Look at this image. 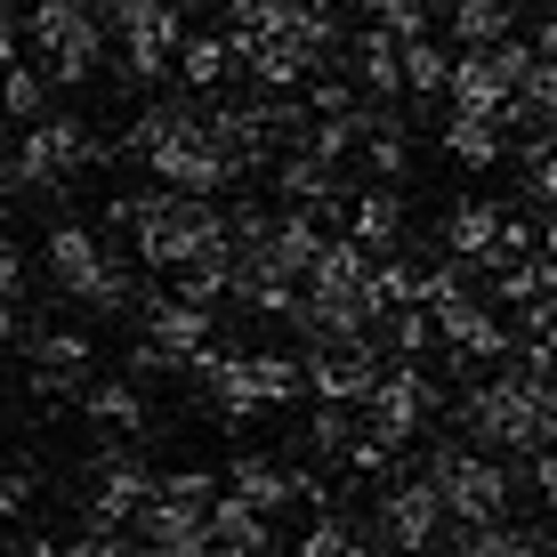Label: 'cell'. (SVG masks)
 <instances>
[{
    "mask_svg": "<svg viewBox=\"0 0 557 557\" xmlns=\"http://www.w3.org/2000/svg\"><path fill=\"white\" fill-rule=\"evenodd\" d=\"M129 243L153 275H178L195 259H219L235 251L226 235V195H195V186H170V178H146L138 186V219H129Z\"/></svg>",
    "mask_w": 557,
    "mask_h": 557,
    "instance_id": "6da1fadb",
    "label": "cell"
},
{
    "mask_svg": "<svg viewBox=\"0 0 557 557\" xmlns=\"http://www.w3.org/2000/svg\"><path fill=\"white\" fill-rule=\"evenodd\" d=\"M372 525H380V549H445L453 509H445V493H436V476L420 460H396L372 493Z\"/></svg>",
    "mask_w": 557,
    "mask_h": 557,
    "instance_id": "7a4b0ae2",
    "label": "cell"
},
{
    "mask_svg": "<svg viewBox=\"0 0 557 557\" xmlns=\"http://www.w3.org/2000/svg\"><path fill=\"white\" fill-rule=\"evenodd\" d=\"M113 251H138V243L106 235V226H82V219H57V226H49V243H41V267H49V292L82 299L89 283H98L106 267H113Z\"/></svg>",
    "mask_w": 557,
    "mask_h": 557,
    "instance_id": "3957f363",
    "label": "cell"
},
{
    "mask_svg": "<svg viewBox=\"0 0 557 557\" xmlns=\"http://www.w3.org/2000/svg\"><path fill=\"white\" fill-rule=\"evenodd\" d=\"M210 315H219V307H202V299H186V292H146V307L129 315V332L153 339V348H170L178 363H195L210 339H219V332H210Z\"/></svg>",
    "mask_w": 557,
    "mask_h": 557,
    "instance_id": "277c9868",
    "label": "cell"
},
{
    "mask_svg": "<svg viewBox=\"0 0 557 557\" xmlns=\"http://www.w3.org/2000/svg\"><path fill=\"white\" fill-rule=\"evenodd\" d=\"M436 153H445L453 170H469V178H485V170H502L509 153H517V129L502 122V113H445L436 122Z\"/></svg>",
    "mask_w": 557,
    "mask_h": 557,
    "instance_id": "5b68a950",
    "label": "cell"
},
{
    "mask_svg": "<svg viewBox=\"0 0 557 557\" xmlns=\"http://www.w3.org/2000/svg\"><path fill=\"white\" fill-rule=\"evenodd\" d=\"M138 549H153V557H202V549H219V542H210V509L202 502H178V493H153V502L138 509Z\"/></svg>",
    "mask_w": 557,
    "mask_h": 557,
    "instance_id": "8992f818",
    "label": "cell"
},
{
    "mask_svg": "<svg viewBox=\"0 0 557 557\" xmlns=\"http://www.w3.org/2000/svg\"><path fill=\"white\" fill-rule=\"evenodd\" d=\"M348 235L363 243V251H405V186H388V178H363L356 186V202H348Z\"/></svg>",
    "mask_w": 557,
    "mask_h": 557,
    "instance_id": "52a82bcc",
    "label": "cell"
},
{
    "mask_svg": "<svg viewBox=\"0 0 557 557\" xmlns=\"http://www.w3.org/2000/svg\"><path fill=\"white\" fill-rule=\"evenodd\" d=\"M348 73L372 89V98H405V41H396V25L363 16L356 41H348Z\"/></svg>",
    "mask_w": 557,
    "mask_h": 557,
    "instance_id": "ba28073f",
    "label": "cell"
},
{
    "mask_svg": "<svg viewBox=\"0 0 557 557\" xmlns=\"http://www.w3.org/2000/svg\"><path fill=\"white\" fill-rule=\"evenodd\" d=\"M502 219H509V202H469V195H460L445 219H436V243H445L453 259H469L476 275H485L493 243H502Z\"/></svg>",
    "mask_w": 557,
    "mask_h": 557,
    "instance_id": "9c48e42d",
    "label": "cell"
},
{
    "mask_svg": "<svg viewBox=\"0 0 557 557\" xmlns=\"http://www.w3.org/2000/svg\"><path fill=\"white\" fill-rule=\"evenodd\" d=\"M445 98H453L460 113H502V106L517 98L509 65H502V41H493V49H460V65H453V89H445Z\"/></svg>",
    "mask_w": 557,
    "mask_h": 557,
    "instance_id": "30bf717a",
    "label": "cell"
},
{
    "mask_svg": "<svg viewBox=\"0 0 557 557\" xmlns=\"http://www.w3.org/2000/svg\"><path fill=\"white\" fill-rule=\"evenodd\" d=\"M210 542H219V557H259V549H275V509H259V502H243L235 485L210 502Z\"/></svg>",
    "mask_w": 557,
    "mask_h": 557,
    "instance_id": "8fae6325",
    "label": "cell"
},
{
    "mask_svg": "<svg viewBox=\"0 0 557 557\" xmlns=\"http://www.w3.org/2000/svg\"><path fill=\"white\" fill-rule=\"evenodd\" d=\"M363 436V405H332V396H307V420H299V453L307 460H332V469H348Z\"/></svg>",
    "mask_w": 557,
    "mask_h": 557,
    "instance_id": "7c38bea8",
    "label": "cell"
},
{
    "mask_svg": "<svg viewBox=\"0 0 557 557\" xmlns=\"http://www.w3.org/2000/svg\"><path fill=\"white\" fill-rule=\"evenodd\" d=\"M226 485H235L243 502L275 509V517L299 502V469H292V460H275V453H259V445H243L235 460H226Z\"/></svg>",
    "mask_w": 557,
    "mask_h": 557,
    "instance_id": "4fadbf2b",
    "label": "cell"
},
{
    "mask_svg": "<svg viewBox=\"0 0 557 557\" xmlns=\"http://www.w3.org/2000/svg\"><path fill=\"white\" fill-rule=\"evenodd\" d=\"M146 412H153V405H146V380H138V372H122V380H89V388H82V420H89V429L146 436V429H153Z\"/></svg>",
    "mask_w": 557,
    "mask_h": 557,
    "instance_id": "5bb4252c",
    "label": "cell"
},
{
    "mask_svg": "<svg viewBox=\"0 0 557 557\" xmlns=\"http://www.w3.org/2000/svg\"><path fill=\"white\" fill-rule=\"evenodd\" d=\"M178 82L186 89H226V82H243V57H235V33H186L178 41Z\"/></svg>",
    "mask_w": 557,
    "mask_h": 557,
    "instance_id": "9a60e30c",
    "label": "cell"
},
{
    "mask_svg": "<svg viewBox=\"0 0 557 557\" xmlns=\"http://www.w3.org/2000/svg\"><path fill=\"white\" fill-rule=\"evenodd\" d=\"M292 549L299 557H363V549H380V525L356 517V509H315V525H307Z\"/></svg>",
    "mask_w": 557,
    "mask_h": 557,
    "instance_id": "2e32d148",
    "label": "cell"
},
{
    "mask_svg": "<svg viewBox=\"0 0 557 557\" xmlns=\"http://www.w3.org/2000/svg\"><path fill=\"white\" fill-rule=\"evenodd\" d=\"M0 195H9V202H57V195H65V170H57L33 138H16L9 162H0Z\"/></svg>",
    "mask_w": 557,
    "mask_h": 557,
    "instance_id": "e0dca14e",
    "label": "cell"
},
{
    "mask_svg": "<svg viewBox=\"0 0 557 557\" xmlns=\"http://www.w3.org/2000/svg\"><path fill=\"white\" fill-rule=\"evenodd\" d=\"M445 33L460 49H493L517 33V0H445Z\"/></svg>",
    "mask_w": 557,
    "mask_h": 557,
    "instance_id": "ac0fdd59",
    "label": "cell"
},
{
    "mask_svg": "<svg viewBox=\"0 0 557 557\" xmlns=\"http://www.w3.org/2000/svg\"><path fill=\"white\" fill-rule=\"evenodd\" d=\"M106 25H113V41H122V33H153V41H170L178 49L186 33V0H106Z\"/></svg>",
    "mask_w": 557,
    "mask_h": 557,
    "instance_id": "d6986e66",
    "label": "cell"
},
{
    "mask_svg": "<svg viewBox=\"0 0 557 557\" xmlns=\"http://www.w3.org/2000/svg\"><path fill=\"white\" fill-rule=\"evenodd\" d=\"M251 372H259V388H267V405L275 412H292V405H307V348H251Z\"/></svg>",
    "mask_w": 557,
    "mask_h": 557,
    "instance_id": "ffe728a7",
    "label": "cell"
},
{
    "mask_svg": "<svg viewBox=\"0 0 557 557\" xmlns=\"http://www.w3.org/2000/svg\"><path fill=\"white\" fill-rule=\"evenodd\" d=\"M453 65H460V41L445 49L436 33H429V41H405V98H445Z\"/></svg>",
    "mask_w": 557,
    "mask_h": 557,
    "instance_id": "44dd1931",
    "label": "cell"
},
{
    "mask_svg": "<svg viewBox=\"0 0 557 557\" xmlns=\"http://www.w3.org/2000/svg\"><path fill=\"white\" fill-rule=\"evenodd\" d=\"M363 178H388V186H412V129H372L356 153Z\"/></svg>",
    "mask_w": 557,
    "mask_h": 557,
    "instance_id": "7402d4cb",
    "label": "cell"
},
{
    "mask_svg": "<svg viewBox=\"0 0 557 557\" xmlns=\"http://www.w3.org/2000/svg\"><path fill=\"white\" fill-rule=\"evenodd\" d=\"M49 65H25V57H9V89H0V98H9V122L16 129H33V122H41V113H49Z\"/></svg>",
    "mask_w": 557,
    "mask_h": 557,
    "instance_id": "603a6c76",
    "label": "cell"
},
{
    "mask_svg": "<svg viewBox=\"0 0 557 557\" xmlns=\"http://www.w3.org/2000/svg\"><path fill=\"white\" fill-rule=\"evenodd\" d=\"M41 476H49V460L33 453V445H16L9 453V469H0V509H9V525L25 517L33 502H41Z\"/></svg>",
    "mask_w": 557,
    "mask_h": 557,
    "instance_id": "cb8c5ba5",
    "label": "cell"
},
{
    "mask_svg": "<svg viewBox=\"0 0 557 557\" xmlns=\"http://www.w3.org/2000/svg\"><path fill=\"white\" fill-rule=\"evenodd\" d=\"M89 356H98L89 332H65V323H49V332L25 348V363H41V372H89Z\"/></svg>",
    "mask_w": 557,
    "mask_h": 557,
    "instance_id": "d4e9b609",
    "label": "cell"
},
{
    "mask_svg": "<svg viewBox=\"0 0 557 557\" xmlns=\"http://www.w3.org/2000/svg\"><path fill=\"white\" fill-rule=\"evenodd\" d=\"M226 235H235L243 267H251L267 251V235H275V210H267V202H226Z\"/></svg>",
    "mask_w": 557,
    "mask_h": 557,
    "instance_id": "484cf974",
    "label": "cell"
},
{
    "mask_svg": "<svg viewBox=\"0 0 557 557\" xmlns=\"http://www.w3.org/2000/svg\"><path fill=\"white\" fill-rule=\"evenodd\" d=\"M25 388H33V405H41V412H57V405H82L89 372H41V363H25Z\"/></svg>",
    "mask_w": 557,
    "mask_h": 557,
    "instance_id": "4316f807",
    "label": "cell"
},
{
    "mask_svg": "<svg viewBox=\"0 0 557 557\" xmlns=\"http://www.w3.org/2000/svg\"><path fill=\"white\" fill-rule=\"evenodd\" d=\"M153 493H178V502H219V476H210V469H195V460H178V469H162V485H153Z\"/></svg>",
    "mask_w": 557,
    "mask_h": 557,
    "instance_id": "83f0119b",
    "label": "cell"
},
{
    "mask_svg": "<svg viewBox=\"0 0 557 557\" xmlns=\"http://www.w3.org/2000/svg\"><path fill=\"white\" fill-rule=\"evenodd\" d=\"M525 476H533V502L557 509V445H549V453H533V460H525Z\"/></svg>",
    "mask_w": 557,
    "mask_h": 557,
    "instance_id": "f1b7e54d",
    "label": "cell"
},
{
    "mask_svg": "<svg viewBox=\"0 0 557 557\" xmlns=\"http://www.w3.org/2000/svg\"><path fill=\"white\" fill-rule=\"evenodd\" d=\"M533 49L557 57V9H549V16H533Z\"/></svg>",
    "mask_w": 557,
    "mask_h": 557,
    "instance_id": "f546056e",
    "label": "cell"
},
{
    "mask_svg": "<svg viewBox=\"0 0 557 557\" xmlns=\"http://www.w3.org/2000/svg\"><path fill=\"white\" fill-rule=\"evenodd\" d=\"M307 9H348V0H307Z\"/></svg>",
    "mask_w": 557,
    "mask_h": 557,
    "instance_id": "4dcf8cb0",
    "label": "cell"
},
{
    "mask_svg": "<svg viewBox=\"0 0 557 557\" xmlns=\"http://www.w3.org/2000/svg\"><path fill=\"white\" fill-rule=\"evenodd\" d=\"M429 9H445V0H429Z\"/></svg>",
    "mask_w": 557,
    "mask_h": 557,
    "instance_id": "1f68e13d",
    "label": "cell"
},
{
    "mask_svg": "<svg viewBox=\"0 0 557 557\" xmlns=\"http://www.w3.org/2000/svg\"><path fill=\"white\" fill-rule=\"evenodd\" d=\"M98 9H106V0H98Z\"/></svg>",
    "mask_w": 557,
    "mask_h": 557,
    "instance_id": "d6a6232c",
    "label": "cell"
}]
</instances>
